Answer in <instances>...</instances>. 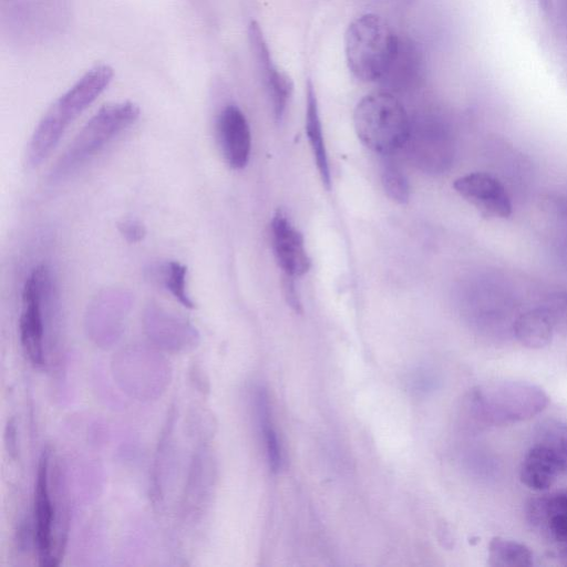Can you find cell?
Masks as SVG:
<instances>
[{
	"mask_svg": "<svg viewBox=\"0 0 567 567\" xmlns=\"http://www.w3.org/2000/svg\"><path fill=\"white\" fill-rule=\"evenodd\" d=\"M548 402L547 393L538 385L502 380L473 389L465 399L464 410L476 426H503L534 417Z\"/></svg>",
	"mask_w": 567,
	"mask_h": 567,
	"instance_id": "obj_1",
	"label": "cell"
},
{
	"mask_svg": "<svg viewBox=\"0 0 567 567\" xmlns=\"http://www.w3.org/2000/svg\"><path fill=\"white\" fill-rule=\"evenodd\" d=\"M112 79L111 66L95 65L50 106L30 138L27 151L30 166H38L49 156L68 126L102 94Z\"/></svg>",
	"mask_w": 567,
	"mask_h": 567,
	"instance_id": "obj_2",
	"label": "cell"
},
{
	"mask_svg": "<svg viewBox=\"0 0 567 567\" xmlns=\"http://www.w3.org/2000/svg\"><path fill=\"white\" fill-rule=\"evenodd\" d=\"M399 43L390 24L380 16L367 13L357 18L344 35L349 70L363 82L383 79L398 53Z\"/></svg>",
	"mask_w": 567,
	"mask_h": 567,
	"instance_id": "obj_3",
	"label": "cell"
},
{
	"mask_svg": "<svg viewBox=\"0 0 567 567\" xmlns=\"http://www.w3.org/2000/svg\"><path fill=\"white\" fill-rule=\"evenodd\" d=\"M353 123L360 141L382 155L403 147L411 130L404 106L390 92L363 96L354 109Z\"/></svg>",
	"mask_w": 567,
	"mask_h": 567,
	"instance_id": "obj_4",
	"label": "cell"
},
{
	"mask_svg": "<svg viewBox=\"0 0 567 567\" xmlns=\"http://www.w3.org/2000/svg\"><path fill=\"white\" fill-rule=\"evenodd\" d=\"M140 116V107L123 101L103 105L81 128L50 172L60 181L100 152L110 141L131 126Z\"/></svg>",
	"mask_w": 567,
	"mask_h": 567,
	"instance_id": "obj_5",
	"label": "cell"
},
{
	"mask_svg": "<svg viewBox=\"0 0 567 567\" xmlns=\"http://www.w3.org/2000/svg\"><path fill=\"white\" fill-rule=\"evenodd\" d=\"M0 6L3 28L24 43L54 37L68 19L66 0H0Z\"/></svg>",
	"mask_w": 567,
	"mask_h": 567,
	"instance_id": "obj_6",
	"label": "cell"
},
{
	"mask_svg": "<svg viewBox=\"0 0 567 567\" xmlns=\"http://www.w3.org/2000/svg\"><path fill=\"white\" fill-rule=\"evenodd\" d=\"M50 286L49 268L39 265L27 277L21 293L20 341L24 354L35 368L44 364L42 307Z\"/></svg>",
	"mask_w": 567,
	"mask_h": 567,
	"instance_id": "obj_7",
	"label": "cell"
},
{
	"mask_svg": "<svg viewBox=\"0 0 567 567\" xmlns=\"http://www.w3.org/2000/svg\"><path fill=\"white\" fill-rule=\"evenodd\" d=\"M63 517L58 516V509L50 493V451L44 450L39 458L34 489V542L38 559L42 566H56L62 549L56 529L58 523L65 532Z\"/></svg>",
	"mask_w": 567,
	"mask_h": 567,
	"instance_id": "obj_8",
	"label": "cell"
},
{
	"mask_svg": "<svg viewBox=\"0 0 567 567\" xmlns=\"http://www.w3.org/2000/svg\"><path fill=\"white\" fill-rule=\"evenodd\" d=\"M526 517L532 527L549 544L556 556L567 550V489L529 499Z\"/></svg>",
	"mask_w": 567,
	"mask_h": 567,
	"instance_id": "obj_9",
	"label": "cell"
},
{
	"mask_svg": "<svg viewBox=\"0 0 567 567\" xmlns=\"http://www.w3.org/2000/svg\"><path fill=\"white\" fill-rule=\"evenodd\" d=\"M453 187L485 217L507 218L512 214V202L506 188L488 173L463 175L454 181Z\"/></svg>",
	"mask_w": 567,
	"mask_h": 567,
	"instance_id": "obj_10",
	"label": "cell"
},
{
	"mask_svg": "<svg viewBox=\"0 0 567 567\" xmlns=\"http://www.w3.org/2000/svg\"><path fill=\"white\" fill-rule=\"evenodd\" d=\"M217 138L226 163L234 169L245 167L251 150V134L245 114L236 105L225 106L216 122Z\"/></svg>",
	"mask_w": 567,
	"mask_h": 567,
	"instance_id": "obj_11",
	"label": "cell"
},
{
	"mask_svg": "<svg viewBox=\"0 0 567 567\" xmlns=\"http://www.w3.org/2000/svg\"><path fill=\"white\" fill-rule=\"evenodd\" d=\"M271 239L277 262L285 276L296 278L309 270L310 258L303 237L282 210H277L272 217Z\"/></svg>",
	"mask_w": 567,
	"mask_h": 567,
	"instance_id": "obj_12",
	"label": "cell"
},
{
	"mask_svg": "<svg viewBox=\"0 0 567 567\" xmlns=\"http://www.w3.org/2000/svg\"><path fill=\"white\" fill-rule=\"evenodd\" d=\"M411 156L420 166L433 172L444 171L453 159L454 144L450 132L440 123L425 125V130L411 127L409 138Z\"/></svg>",
	"mask_w": 567,
	"mask_h": 567,
	"instance_id": "obj_13",
	"label": "cell"
},
{
	"mask_svg": "<svg viewBox=\"0 0 567 567\" xmlns=\"http://www.w3.org/2000/svg\"><path fill=\"white\" fill-rule=\"evenodd\" d=\"M248 37L252 54L265 79L272 101L275 117L277 121H280L284 117L292 92V82L288 75L280 72L274 64L262 31L256 21L250 22Z\"/></svg>",
	"mask_w": 567,
	"mask_h": 567,
	"instance_id": "obj_14",
	"label": "cell"
},
{
	"mask_svg": "<svg viewBox=\"0 0 567 567\" xmlns=\"http://www.w3.org/2000/svg\"><path fill=\"white\" fill-rule=\"evenodd\" d=\"M560 474L550 452L543 444L535 441L525 454L520 465L519 478L522 483L534 491H546Z\"/></svg>",
	"mask_w": 567,
	"mask_h": 567,
	"instance_id": "obj_15",
	"label": "cell"
},
{
	"mask_svg": "<svg viewBox=\"0 0 567 567\" xmlns=\"http://www.w3.org/2000/svg\"><path fill=\"white\" fill-rule=\"evenodd\" d=\"M306 133L310 148L319 172L321 182L327 189L331 186L330 167L327 148L324 144L322 125L319 116L318 102L313 84L307 82V102H306Z\"/></svg>",
	"mask_w": 567,
	"mask_h": 567,
	"instance_id": "obj_16",
	"label": "cell"
},
{
	"mask_svg": "<svg viewBox=\"0 0 567 567\" xmlns=\"http://www.w3.org/2000/svg\"><path fill=\"white\" fill-rule=\"evenodd\" d=\"M517 341L529 349L546 347L555 331L553 321L544 306L519 315L513 324Z\"/></svg>",
	"mask_w": 567,
	"mask_h": 567,
	"instance_id": "obj_17",
	"label": "cell"
},
{
	"mask_svg": "<svg viewBox=\"0 0 567 567\" xmlns=\"http://www.w3.org/2000/svg\"><path fill=\"white\" fill-rule=\"evenodd\" d=\"M488 565L493 567H528L533 553L524 544L494 537L488 545Z\"/></svg>",
	"mask_w": 567,
	"mask_h": 567,
	"instance_id": "obj_18",
	"label": "cell"
},
{
	"mask_svg": "<svg viewBox=\"0 0 567 567\" xmlns=\"http://www.w3.org/2000/svg\"><path fill=\"white\" fill-rule=\"evenodd\" d=\"M419 62L417 52L411 43H399L398 53L383 79L389 80L396 90L403 89L414 80Z\"/></svg>",
	"mask_w": 567,
	"mask_h": 567,
	"instance_id": "obj_19",
	"label": "cell"
},
{
	"mask_svg": "<svg viewBox=\"0 0 567 567\" xmlns=\"http://www.w3.org/2000/svg\"><path fill=\"white\" fill-rule=\"evenodd\" d=\"M258 419L264 435V442L266 447V455L269 464V468L272 472H278L281 466V450L277 439V434L272 427L269 413V402L267 393L260 390L256 398Z\"/></svg>",
	"mask_w": 567,
	"mask_h": 567,
	"instance_id": "obj_20",
	"label": "cell"
},
{
	"mask_svg": "<svg viewBox=\"0 0 567 567\" xmlns=\"http://www.w3.org/2000/svg\"><path fill=\"white\" fill-rule=\"evenodd\" d=\"M536 442L550 452L560 473H567V423L550 421L543 424Z\"/></svg>",
	"mask_w": 567,
	"mask_h": 567,
	"instance_id": "obj_21",
	"label": "cell"
},
{
	"mask_svg": "<svg viewBox=\"0 0 567 567\" xmlns=\"http://www.w3.org/2000/svg\"><path fill=\"white\" fill-rule=\"evenodd\" d=\"M158 280L186 308H194V302L187 292L186 267L178 261H167L157 270Z\"/></svg>",
	"mask_w": 567,
	"mask_h": 567,
	"instance_id": "obj_22",
	"label": "cell"
},
{
	"mask_svg": "<svg viewBox=\"0 0 567 567\" xmlns=\"http://www.w3.org/2000/svg\"><path fill=\"white\" fill-rule=\"evenodd\" d=\"M386 195L395 203L404 204L410 197V187L402 169L392 161H385L381 171Z\"/></svg>",
	"mask_w": 567,
	"mask_h": 567,
	"instance_id": "obj_23",
	"label": "cell"
},
{
	"mask_svg": "<svg viewBox=\"0 0 567 567\" xmlns=\"http://www.w3.org/2000/svg\"><path fill=\"white\" fill-rule=\"evenodd\" d=\"M543 306L547 310L555 330L567 336V291L549 296Z\"/></svg>",
	"mask_w": 567,
	"mask_h": 567,
	"instance_id": "obj_24",
	"label": "cell"
},
{
	"mask_svg": "<svg viewBox=\"0 0 567 567\" xmlns=\"http://www.w3.org/2000/svg\"><path fill=\"white\" fill-rule=\"evenodd\" d=\"M120 234L131 244L142 241L146 236L145 226L136 219H125L117 224Z\"/></svg>",
	"mask_w": 567,
	"mask_h": 567,
	"instance_id": "obj_25",
	"label": "cell"
},
{
	"mask_svg": "<svg viewBox=\"0 0 567 567\" xmlns=\"http://www.w3.org/2000/svg\"><path fill=\"white\" fill-rule=\"evenodd\" d=\"M284 291L288 305L297 312L301 311V303L296 291L293 278L284 276Z\"/></svg>",
	"mask_w": 567,
	"mask_h": 567,
	"instance_id": "obj_26",
	"label": "cell"
},
{
	"mask_svg": "<svg viewBox=\"0 0 567 567\" xmlns=\"http://www.w3.org/2000/svg\"><path fill=\"white\" fill-rule=\"evenodd\" d=\"M415 386L416 391L425 392L432 388V379L426 375L423 371H419V373L411 381Z\"/></svg>",
	"mask_w": 567,
	"mask_h": 567,
	"instance_id": "obj_27",
	"label": "cell"
},
{
	"mask_svg": "<svg viewBox=\"0 0 567 567\" xmlns=\"http://www.w3.org/2000/svg\"><path fill=\"white\" fill-rule=\"evenodd\" d=\"M6 437H7V443L9 445V447H8L9 452L11 454L16 453V450H17L16 427L11 421L7 425Z\"/></svg>",
	"mask_w": 567,
	"mask_h": 567,
	"instance_id": "obj_28",
	"label": "cell"
},
{
	"mask_svg": "<svg viewBox=\"0 0 567 567\" xmlns=\"http://www.w3.org/2000/svg\"><path fill=\"white\" fill-rule=\"evenodd\" d=\"M558 559H559L563 564L567 565V550H566V551H564L561 555H559V556H558Z\"/></svg>",
	"mask_w": 567,
	"mask_h": 567,
	"instance_id": "obj_29",
	"label": "cell"
}]
</instances>
